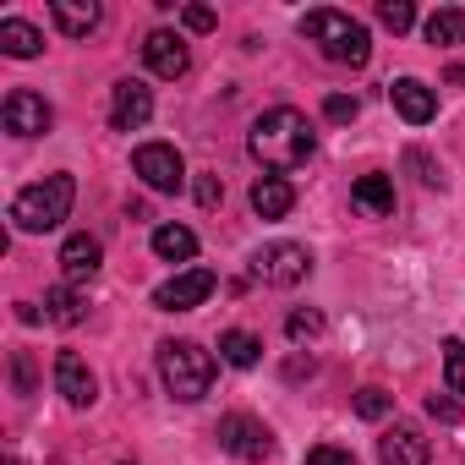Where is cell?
<instances>
[{
	"mask_svg": "<svg viewBox=\"0 0 465 465\" xmlns=\"http://www.w3.org/2000/svg\"><path fill=\"white\" fill-rule=\"evenodd\" d=\"M247 148H252V159H258L263 170L285 175V170H302V164L312 159V148H318V132H312V121H307L302 110H291V104H274V110H263V115L252 121V132H247Z\"/></svg>",
	"mask_w": 465,
	"mask_h": 465,
	"instance_id": "1",
	"label": "cell"
},
{
	"mask_svg": "<svg viewBox=\"0 0 465 465\" xmlns=\"http://www.w3.org/2000/svg\"><path fill=\"white\" fill-rule=\"evenodd\" d=\"M72 197H77V181L66 170L61 175H45L39 186H23L12 197V224L28 230V236H45V230H55L72 213Z\"/></svg>",
	"mask_w": 465,
	"mask_h": 465,
	"instance_id": "2",
	"label": "cell"
},
{
	"mask_svg": "<svg viewBox=\"0 0 465 465\" xmlns=\"http://www.w3.org/2000/svg\"><path fill=\"white\" fill-rule=\"evenodd\" d=\"M159 378L175 400H203L213 389V356L197 345V340H164L159 345Z\"/></svg>",
	"mask_w": 465,
	"mask_h": 465,
	"instance_id": "3",
	"label": "cell"
},
{
	"mask_svg": "<svg viewBox=\"0 0 465 465\" xmlns=\"http://www.w3.org/2000/svg\"><path fill=\"white\" fill-rule=\"evenodd\" d=\"M302 34H307L334 66H367V55H372L367 28L351 23L345 12H307V17H302Z\"/></svg>",
	"mask_w": 465,
	"mask_h": 465,
	"instance_id": "4",
	"label": "cell"
},
{
	"mask_svg": "<svg viewBox=\"0 0 465 465\" xmlns=\"http://www.w3.org/2000/svg\"><path fill=\"white\" fill-rule=\"evenodd\" d=\"M213 438H219V449H230V454H236V460H247V465H258V460H269V454H274V438H269V427H263L258 416H247V411H230V416H219Z\"/></svg>",
	"mask_w": 465,
	"mask_h": 465,
	"instance_id": "5",
	"label": "cell"
},
{
	"mask_svg": "<svg viewBox=\"0 0 465 465\" xmlns=\"http://www.w3.org/2000/svg\"><path fill=\"white\" fill-rule=\"evenodd\" d=\"M132 170L143 175L148 192H181L186 186V159L170 148V143H143L132 153Z\"/></svg>",
	"mask_w": 465,
	"mask_h": 465,
	"instance_id": "6",
	"label": "cell"
},
{
	"mask_svg": "<svg viewBox=\"0 0 465 465\" xmlns=\"http://www.w3.org/2000/svg\"><path fill=\"white\" fill-rule=\"evenodd\" d=\"M307 269H312V258H307V247H296V242H269V247L252 258V274H258L263 285H280V291L302 285Z\"/></svg>",
	"mask_w": 465,
	"mask_h": 465,
	"instance_id": "7",
	"label": "cell"
},
{
	"mask_svg": "<svg viewBox=\"0 0 465 465\" xmlns=\"http://www.w3.org/2000/svg\"><path fill=\"white\" fill-rule=\"evenodd\" d=\"M0 121H6L12 137H45L50 121H55V110L45 104V94H34V88H12L6 104H0Z\"/></svg>",
	"mask_w": 465,
	"mask_h": 465,
	"instance_id": "8",
	"label": "cell"
},
{
	"mask_svg": "<svg viewBox=\"0 0 465 465\" xmlns=\"http://www.w3.org/2000/svg\"><path fill=\"white\" fill-rule=\"evenodd\" d=\"M213 285H219V280H213L208 269H181L175 280H164V285L153 291V307H159V312H192V307H203V302L213 296Z\"/></svg>",
	"mask_w": 465,
	"mask_h": 465,
	"instance_id": "9",
	"label": "cell"
},
{
	"mask_svg": "<svg viewBox=\"0 0 465 465\" xmlns=\"http://www.w3.org/2000/svg\"><path fill=\"white\" fill-rule=\"evenodd\" d=\"M143 61H148V72H153V77H164V83L186 77V66H192L186 39H181V34H170V28H153V34L143 39Z\"/></svg>",
	"mask_w": 465,
	"mask_h": 465,
	"instance_id": "10",
	"label": "cell"
},
{
	"mask_svg": "<svg viewBox=\"0 0 465 465\" xmlns=\"http://www.w3.org/2000/svg\"><path fill=\"white\" fill-rule=\"evenodd\" d=\"M55 389H61V400L77 405V411H88V405L99 400V378L88 372V361H83L77 351H61V356H55Z\"/></svg>",
	"mask_w": 465,
	"mask_h": 465,
	"instance_id": "11",
	"label": "cell"
},
{
	"mask_svg": "<svg viewBox=\"0 0 465 465\" xmlns=\"http://www.w3.org/2000/svg\"><path fill=\"white\" fill-rule=\"evenodd\" d=\"M148 115H153V94H148L137 77L115 83V94H110V121H115V132H137V126H148Z\"/></svg>",
	"mask_w": 465,
	"mask_h": 465,
	"instance_id": "12",
	"label": "cell"
},
{
	"mask_svg": "<svg viewBox=\"0 0 465 465\" xmlns=\"http://www.w3.org/2000/svg\"><path fill=\"white\" fill-rule=\"evenodd\" d=\"M389 99H394V110H400L411 126H427V121L438 115V94H432L421 77H394V83H389Z\"/></svg>",
	"mask_w": 465,
	"mask_h": 465,
	"instance_id": "13",
	"label": "cell"
},
{
	"mask_svg": "<svg viewBox=\"0 0 465 465\" xmlns=\"http://www.w3.org/2000/svg\"><path fill=\"white\" fill-rule=\"evenodd\" d=\"M378 460L383 465H432V449H427V438L416 427H389L378 438Z\"/></svg>",
	"mask_w": 465,
	"mask_h": 465,
	"instance_id": "14",
	"label": "cell"
},
{
	"mask_svg": "<svg viewBox=\"0 0 465 465\" xmlns=\"http://www.w3.org/2000/svg\"><path fill=\"white\" fill-rule=\"evenodd\" d=\"M50 17H55V28H61L66 39H88V34L104 23V12L94 6V0H55Z\"/></svg>",
	"mask_w": 465,
	"mask_h": 465,
	"instance_id": "15",
	"label": "cell"
},
{
	"mask_svg": "<svg viewBox=\"0 0 465 465\" xmlns=\"http://www.w3.org/2000/svg\"><path fill=\"white\" fill-rule=\"evenodd\" d=\"M296 208V186L285 181V175H263L258 186H252V213L258 219H285Z\"/></svg>",
	"mask_w": 465,
	"mask_h": 465,
	"instance_id": "16",
	"label": "cell"
},
{
	"mask_svg": "<svg viewBox=\"0 0 465 465\" xmlns=\"http://www.w3.org/2000/svg\"><path fill=\"white\" fill-rule=\"evenodd\" d=\"M351 203H356L361 213H372V219H389V213H394V181L372 170V175H361V181L351 186Z\"/></svg>",
	"mask_w": 465,
	"mask_h": 465,
	"instance_id": "17",
	"label": "cell"
},
{
	"mask_svg": "<svg viewBox=\"0 0 465 465\" xmlns=\"http://www.w3.org/2000/svg\"><path fill=\"white\" fill-rule=\"evenodd\" d=\"M99 258H104L99 236H66V247H61L66 280H94V274H99Z\"/></svg>",
	"mask_w": 465,
	"mask_h": 465,
	"instance_id": "18",
	"label": "cell"
},
{
	"mask_svg": "<svg viewBox=\"0 0 465 465\" xmlns=\"http://www.w3.org/2000/svg\"><path fill=\"white\" fill-rule=\"evenodd\" d=\"M0 50H6L12 61H34L45 50V34L34 23H23V17H6V23H0Z\"/></svg>",
	"mask_w": 465,
	"mask_h": 465,
	"instance_id": "19",
	"label": "cell"
},
{
	"mask_svg": "<svg viewBox=\"0 0 465 465\" xmlns=\"http://www.w3.org/2000/svg\"><path fill=\"white\" fill-rule=\"evenodd\" d=\"M45 318H50V323H61V329H77V323L88 318V296H83V291H72V285H55V291L45 296Z\"/></svg>",
	"mask_w": 465,
	"mask_h": 465,
	"instance_id": "20",
	"label": "cell"
},
{
	"mask_svg": "<svg viewBox=\"0 0 465 465\" xmlns=\"http://www.w3.org/2000/svg\"><path fill=\"white\" fill-rule=\"evenodd\" d=\"M153 252L164 258V263H192L197 258V236L186 224H159L153 230Z\"/></svg>",
	"mask_w": 465,
	"mask_h": 465,
	"instance_id": "21",
	"label": "cell"
},
{
	"mask_svg": "<svg viewBox=\"0 0 465 465\" xmlns=\"http://www.w3.org/2000/svg\"><path fill=\"white\" fill-rule=\"evenodd\" d=\"M219 356H224L230 367H258V361H263V340L247 334V329H224V334H219Z\"/></svg>",
	"mask_w": 465,
	"mask_h": 465,
	"instance_id": "22",
	"label": "cell"
},
{
	"mask_svg": "<svg viewBox=\"0 0 465 465\" xmlns=\"http://www.w3.org/2000/svg\"><path fill=\"white\" fill-rule=\"evenodd\" d=\"M427 45H465V12L460 6H438L427 23H421Z\"/></svg>",
	"mask_w": 465,
	"mask_h": 465,
	"instance_id": "23",
	"label": "cell"
},
{
	"mask_svg": "<svg viewBox=\"0 0 465 465\" xmlns=\"http://www.w3.org/2000/svg\"><path fill=\"white\" fill-rule=\"evenodd\" d=\"M285 334H291L296 345H312V340L323 334V312H318V307H296V312L285 318Z\"/></svg>",
	"mask_w": 465,
	"mask_h": 465,
	"instance_id": "24",
	"label": "cell"
},
{
	"mask_svg": "<svg viewBox=\"0 0 465 465\" xmlns=\"http://www.w3.org/2000/svg\"><path fill=\"white\" fill-rule=\"evenodd\" d=\"M443 383L449 394H465V340H443Z\"/></svg>",
	"mask_w": 465,
	"mask_h": 465,
	"instance_id": "25",
	"label": "cell"
},
{
	"mask_svg": "<svg viewBox=\"0 0 465 465\" xmlns=\"http://www.w3.org/2000/svg\"><path fill=\"white\" fill-rule=\"evenodd\" d=\"M378 23L389 34H405V28H416V6L411 0H378Z\"/></svg>",
	"mask_w": 465,
	"mask_h": 465,
	"instance_id": "26",
	"label": "cell"
},
{
	"mask_svg": "<svg viewBox=\"0 0 465 465\" xmlns=\"http://www.w3.org/2000/svg\"><path fill=\"white\" fill-rule=\"evenodd\" d=\"M389 405H394V400H389L383 389H361V394H356V416H361V421H383Z\"/></svg>",
	"mask_w": 465,
	"mask_h": 465,
	"instance_id": "27",
	"label": "cell"
},
{
	"mask_svg": "<svg viewBox=\"0 0 465 465\" xmlns=\"http://www.w3.org/2000/svg\"><path fill=\"white\" fill-rule=\"evenodd\" d=\"M323 115H329L334 126H345V121H356V115H361V104H356L351 94H329V99H323Z\"/></svg>",
	"mask_w": 465,
	"mask_h": 465,
	"instance_id": "28",
	"label": "cell"
},
{
	"mask_svg": "<svg viewBox=\"0 0 465 465\" xmlns=\"http://www.w3.org/2000/svg\"><path fill=\"white\" fill-rule=\"evenodd\" d=\"M302 465H361L351 449H334V443H318V449H307V460Z\"/></svg>",
	"mask_w": 465,
	"mask_h": 465,
	"instance_id": "29",
	"label": "cell"
},
{
	"mask_svg": "<svg viewBox=\"0 0 465 465\" xmlns=\"http://www.w3.org/2000/svg\"><path fill=\"white\" fill-rule=\"evenodd\" d=\"M12 378H17V394H34V356L28 351H12Z\"/></svg>",
	"mask_w": 465,
	"mask_h": 465,
	"instance_id": "30",
	"label": "cell"
},
{
	"mask_svg": "<svg viewBox=\"0 0 465 465\" xmlns=\"http://www.w3.org/2000/svg\"><path fill=\"white\" fill-rule=\"evenodd\" d=\"M405 159H411V164H416V170H421V186H443V170H438V164H432V159H427V153H421V148H411V153H405Z\"/></svg>",
	"mask_w": 465,
	"mask_h": 465,
	"instance_id": "31",
	"label": "cell"
},
{
	"mask_svg": "<svg viewBox=\"0 0 465 465\" xmlns=\"http://www.w3.org/2000/svg\"><path fill=\"white\" fill-rule=\"evenodd\" d=\"M427 416H432V421H443V427H449V421H460V405H454V400H449V394H432V400H427Z\"/></svg>",
	"mask_w": 465,
	"mask_h": 465,
	"instance_id": "32",
	"label": "cell"
},
{
	"mask_svg": "<svg viewBox=\"0 0 465 465\" xmlns=\"http://www.w3.org/2000/svg\"><path fill=\"white\" fill-rule=\"evenodd\" d=\"M219 197H224L219 175H197V203H203V208H219Z\"/></svg>",
	"mask_w": 465,
	"mask_h": 465,
	"instance_id": "33",
	"label": "cell"
},
{
	"mask_svg": "<svg viewBox=\"0 0 465 465\" xmlns=\"http://www.w3.org/2000/svg\"><path fill=\"white\" fill-rule=\"evenodd\" d=\"M181 23H186L192 34H208V28H213V12H208V6H186V12H181Z\"/></svg>",
	"mask_w": 465,
	"mask_h": 465,
	"instance_id": "34",
	"label": "cell"
},
{
	"mask_svg": "<svg viewBox=\"0 0 465 465\" xmlns=\"http://www.w3.org/2000/svg\"><path fill=\"white\" fill-rule=\"evenodd\" d=\"M12 465H17V460H12Z\"/></svg>",
	"mask_w": 465,
	"mask_h": 465,
	"instance_id": "35",
	"label": "cell"
}]
</instances>
